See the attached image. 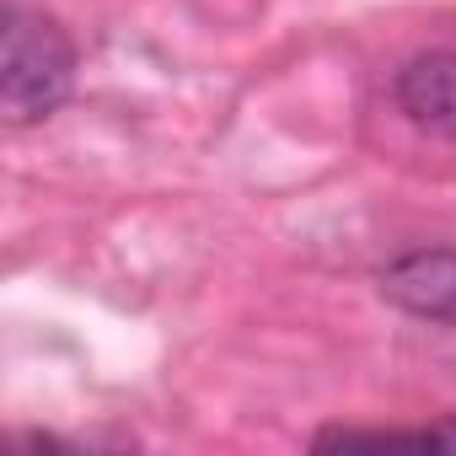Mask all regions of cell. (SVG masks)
<instances>
[{
	"mask_svg": "<svg viewBox=\"0 0 456 456\" xmlns=\"http://www.w3.org/2000/svg\"><path fill=\"white\" fill-rule=\"evenodd\" d=\"M76 81V44L44 12H6V49H0V108L12 124L49 118Z\"/></svg>",
	"mask_w": 456,
	"mask_h": 456,
	"instance_id": "obj_1",
	"label": "cell"
},
{
	"mask_svg": "<svg viewBox=\"0 0 456 456\" xmlns=\"http://www.w3.org/2000/svg\"><path fill=\"white\" fill-rule=\"evenodd\" d=\"M381 296L403 306L408 317L445 322L456 328V248H429V253H403L381 269Z\"/></svg>",
	"mask_w": 456,
	"mask_h": 456,
	"instance_id": "obj_2",
	"label": "cell"
},
{
	"mask_svg": "<svg viewBox=\"0 0 456 456\" xmlns=\"http://www.w3.org/2000/svg\"><path fill=\"white\" fill-rule=\"evenodd\" d=\"M397 108L408 113V124H419L424 134L456 140V49H429L413 54L397 70Z\"/></svg>",
	"mask_w": 456,
	"mask_h": 456,
	"instance_id": "obj_3",
	"label": "cell"
},
{
	"mask_svg": "<svg viewBox=\"0 0 456 456\" xmlns=\"http://www.w3.org/2000/svg\"><path fill=\"white\" fill-rule=\"evenodd\" d=\"M354 451V445H451L456 451V419H440L429 429H322L317 451Z\"/></svg>",
	"mask_w": 456,
	"mask_h": 456,
	"instance_id": "obj_4",
	"label": "cell"
}]
</instances>
